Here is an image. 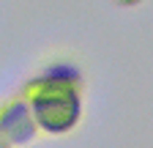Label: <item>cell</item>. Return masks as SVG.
I'll return each instance as SVG.
<instances>
[{
  "label": "cell",
  "mask_w": 153,
  "mask_h": 148,
  "mask_svg": "<svg viewBox=\"0 0 153 148\" xmlns=\"http://www.w3.org/2000/svg\"><path fill=\"white\" fill-rule=\"evenodd\" d=\"M36 77L85 90V69H82V63L76 58H71V55H52V58H44V63L38 66Z\"/></svg>",
  "instance_id": "3957f363"
},
{
  "label": "cell",
  "mask_w": 153,
  "mask_h": 148,
  "mask_svg": "<svg viewBox=\"0 0 153 148\" xmlns=\"http://www.w3.org/2000/svg\"><path fill=\"white\" fill-rule=\"evenodd\" d=\"M118 6H123V8H134V6H140L142 0H115Z\"/></svg>",
  "instance_id": "277c9868"
},
{
  "label": "cell",
  "mask_w": 153,
  "mask_h": 148,
  "mask_svg": "<svg viewBox=\"0 0 153 148\" xmlns=\"http://www.w3.org/2000/svg\"><path fill=\"white\" fill-rule=\"evenodd\" d=\"M19 96L27 102L38 132L68 135L82 118V90L79 88L33 77L30 82H25Z\"/></svg>",
  "instance_id": "6da1fadb"
},
{
  "label": "cell",
  "mask_w": 153,
  "mask_h": 148,
  "mask_svg": "<svg viewBox=\"0 0 153 148\" xmlns=\"http://www.w3.org/2000/svg\"><path fill=\"white\" fill-rule=\"evenodd\" d=\"M38 132V126L30 115V107L22 96H16L11 102L0 104V137H3L8 145H22L27 143L33 135Z\"/></svg>",
  "instance_id": "7a4b0ae2"
},
{
  "label": "cell",
  "mask_w": 153,
  "mask_h": 148,
  "mask_svg": "<svg viewBox=\"0 0 153 148\" xmlns=\"http://www.w3.org/2000/svg\"><path fill=\"white\" fill-rule=\"evenodd\" d=\"M0 148H8V143H6V140H3V137H0Z\"/></svg>",
  "instance_id": "5b68a950"
}]
</instances>
